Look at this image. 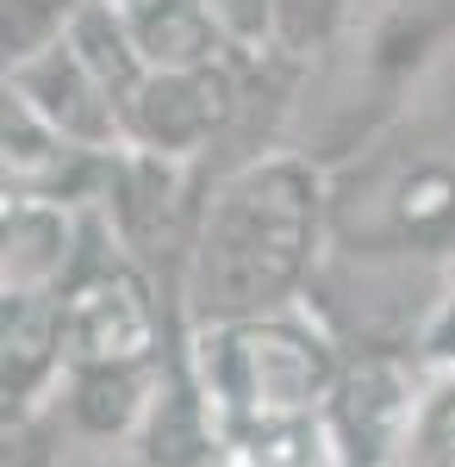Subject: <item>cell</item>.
<instances>
[{"label": "cell", "instance_id": "11", "mask_svg": "<svg viewBox=\"0 0 455 467\" xmlns=\"http://www.w3.org/2000/svg\"><path fill=\"white\" fill-rule=\"evenodd\" d=\"M6 94H19L44 125H57L88 156H119L125 150V107H119V94L106 88L101 75L81 63V50L69 37L37 50L32 63L6 69Z\"/></svg>", "mask_w": 455, "mask_h": 467}, {"label": "cell", "instance_id": "2", "mask_svg": "<svg viewBox=\"0 0 455 467\" xmlns=\"http://www.w3.org/2000/svg\"><path fill=\"white\" fill-rule=\"evenodd\" d=\"M455 37V0H355L344 37L312 63L287 144L331 175L406 119L424 75Z\"/></svg>", "mask_w": 455, "mask_h": 467}, {"label": "cell", "instance_id": "21", "mask_svg": "<svg viewBox=\"0 0 455 467\" xmlns=\"http://www.w3.org/2000/svg\"><path fill=\"white\" fill-rule=\"evenodd\" d=\"M418 361L424 368H455V275H450V287H443V299H437V312H430V324H424V337H418Z\"/></svg>", "mask_w": 455, "mask_h": 467}, {"label": "cell", "instance_id": "13", "mask_svg": "<svg viewBox=\"0 0 455 467\" xmlns=\"http://www.w3.org/2000/svg\"><path fill=\"white\" fill-rule=\"evenodd\" d=\"M169 368L163 361H112V368H69L63 393L50 399L63 424L88 442H138V431L156 411Z\"/></svg>", "mask_w": 455, "mask_h": 467}, {"label": "cell", "instance_id": "7", "mask_svg": "<svg viewBox=\"0 0 455 467\" xmlns=\"http://www.w3.org/2000/svg\"><path fill=\"white\" fill-rule=\"evenodd\" d=\"M194 169L200 162H181V156H156V150H119L106 162V187L94 213L106 218L112 244L156 268V262H181L187 268V250H194V231H200V213L206 200H194Z\"/></svg>", "mask_w": 455, "mask_h": 467}, {"label": "cell", "instance_id": "5", "mask_svg": "<svg viewBox=\"0 0 455 467\" xmlns=\"http://www.w3.org/2000/svg\"><path fill=\"white\" fill-rule=\"evenodd\" d=\"M450 275L455 262L437 255L331 244L306 287V312L344 343V356H418V337Z\"/></svg>", "mask_w": 455, "mask_h": 467}, {"label": "cell", "instance_id": "19", "mask_svg": "<svg viewBox=\"0 0 455 467\" xmlns=\"http://www.w3.org/2000/svg\"><path fill=\"white\" fill-rule=\"evenodd\" d=\"M212 19H218V32L225 44L249 57V63H269L275 57V6L269 0H206Z\"/></svg>", "mask_w": 455, "mask_h": 467}, {"label": "cell", "instance_id": "9", "mask_svg": "<svg viewBox=\"0 0 455 467\" xmlns=\"http://www.w3.org/2000/svg\"><path fill=\"white\" fill-rule=\"evenodd\" d=\"M424 387L418 356H350L331 405H324V431L344 467H399V442L412 424V405Z\"/></svg>", "mask_w": 455, "mask_h": 467}, {"label": "cell", "instance_id": "16", "mask_svg": "<svg viewBox=\"0 0 455 467\" xmlns=\"http://www.w3.org/2000/svg\"><path fill=\"white\" fill-rule=\"evenodd\" d=\"M399 467H455V368H424Z\"/></svg>", "mask_w": 455, "mask_h": 467}, {"label": "cell", "instance_id": "15", "mask_svg": "<svg viewBox=\"0 0 455 467\" xmlns=\"http://www.w3.org/2000/svg\"><path fill=\"white\" fill-rule=\"evenodd\" d=\"M69 44L81 50V63L119 94V107L138 94V81L150 75V63H143V50H138V37H132V26H125V6H119V0H81V13H75V26H69Z\"/></svg>", "mask_w": 455, "mask_h": 467}, {"label": "cell", "instance_id": "6", "mask_svg": "<svg viewBox=\"0 0 455 467\" xmlns=\"http://www.w3.org/2000/svg\"><path fill=\"white\" fill-rule=\"evenodd\" d=\"M106 224L94 213L88 262L63 287V343L69 368H112V361H163V299L150 268L119 250H101Z\"/></svg>", "mask_w": 455, "mask_h": 467}, {"label": "cell", "instance_id": "1", "mask_svg": "<svg viewBox=\"0 0 455 467\" xmlns=\"http://www.w3.org/2000/svg\"><path fill=\"white\" fill-rule=\"evenodd\" d=\"M331 250V169L293 144L256 150L212 181L181 268L187 324H238L306 306Z\"/></svg>", "mask_w": 455, "mask_h": 467}, {"label": "cell", "instance_id": "3", "mask_svg": "<svg viewBox=\"0 0 455 467\" xmlns=\"http://www.w3.org/2000/svg\"><path fill=\"white\" fill-rule=\"evenodd\" d=\"M344 361H350L344 343L306 306L238 324H200L187 337V368L225 436L324 418Z\"/></svg>", "mask_w": 455, "mask_h": 467}, {"label": "cell", "instance_id": "20", "mask_svg": "<svg viewBox=\"0 0 455 467\" xmlns=\"http://www.w3.org/2000/svg\"><path fill=\"white\" fill-rule=\"evenodd\" d=\"M6 467H57V431H50V405H32V411H6Z\"/></svg>", "mask_w": 455, "mask_h": 467}, {"label": "cell", "instance_id": "8", "mask_svg": "<svg viewBox=\"0 0 455 467\" xmlns=\"http://www.w3.org/2000/svg\"><path fill=\"white\" fill-rule=\"evenodd\" d=\"M249 57H218L200 69H150L138 94L125 100V144L200 162L238 119H244V75Z\"/></svg>", "mask_w": 455, "mask_h": 467}, {"label": "cell", "instance_id": "18", "mask_svg": "<svg viewBox=\"0 0 455 467\" xmlns=\"http://www.w3.org/2000/svg\"><path fill=\"white\" fill-rule=\"evenodd\" d=\"M75 13H81V0H0V57H6V69L32 63L50 44H63Z\"/></svg>", "mask_w": 455, "mask_h": 467}, {"label": "cell", "instance_id": "17", "mask_svg": "<svg viewBox=\"0 0 455 467\" xmlns=\"http://www.w3.org/2000/svg\"><path fill=\"white\" fill-rule=\"evenodd\" d=\"M269 6H275V57L287 63H318L355 13V0H269Z\"/></svg>", "mask_w": 455, "mask_h": 467}, {"label": "cell", "instance_id": "10", "mask_svg": "<svg viewBox=\"0 0 455 467\" xmlns=\"http://www.w3.org/2000/svg\"><path fill=\"white\" fill-rule=\"evenodd\" d=\"M94 244V206L50 193L0 200V293H63Z\"/></svg>", "mask_w": 455, "mask_h": 467}, {"label": "cell", "instance_id": "12", "mask_svg": "<svg viewBox=\"0 0 455 467\" xmlns=\"http://www.w3.org/2000/svg\"><path fill=\"white\" fill-rule=\"evenodd\" d=\"M69 380L63 293H0V393L6 411L50 405Z\"/></svg>", "mask_w": 455, "mask_h": 467}, {"label": "cell", "instance_id": "4", "mask_svg": "<svg viewBox=\"0 0 455 467\" xmlns=\"http://www.w3.org/2000/svg\"><path fill=\"white\" fill-rule=\"evenodd\" d=\"M331 244L455 262V138H381L331 175Z\"/></svg>", "mask_w": 455, "mask_h": 467}, {"label": "cell", "instance_id": "14", "mask_svg": "<svg viewBox=\"0 0 455 467\" xmlns=\"http://www.w3.org/2000/svg\"><path fill=\"white\" fill-rule=\"evenodd\" d=\"M119 6L150 69H200L218 57H238L206 0H119Z\"/></svg>", "mask_w": 455, "mask_h": 467}]
</instances>
